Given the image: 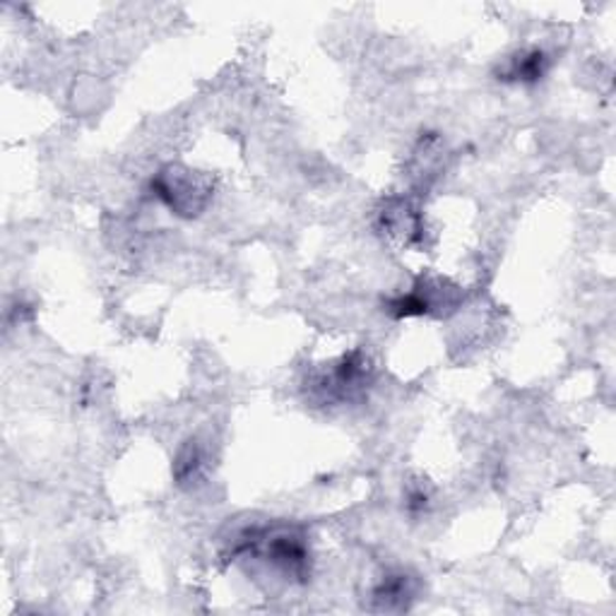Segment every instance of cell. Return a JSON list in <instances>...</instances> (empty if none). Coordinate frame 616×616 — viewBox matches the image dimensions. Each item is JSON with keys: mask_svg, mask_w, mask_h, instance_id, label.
<instances>
[{"mask_svg": "<svg viewBox=\"0 0 616 616\" xmlns=\"http://www.w3.org/2000/svg\"><path fill=\"white\" fill-rule=\"evenodd\" d=\"M234 554H251L261 558L272 570L282 573V576L304 580L309 576V544L301 537L296 529L290 527H265V529H249L241 537Z\"/></svg>", "mask_w": 616, "mask_h": 616, "instance_id": "obj_1", "label": "cell"}, {"mask_svg": "<svg viewBox=\"0 0 616 616\" xmlns=\"http://www.w3.org/2000/svg\"><path fill=\"white\" fill-rule=\"evenodd\" d=\"M154 193L160 195L164 203L179 212V214H198L205 208L210 191L198 179H193L191 171H185L181 166H169L160 171V176L154 179Z\"/></svg>", "mask_w": 616, "mask_h": 616, "instance_id": "obj_2", "label": "cell"}, {"mask_svg": "<svg viewBox=\"0 0 616 616\" xmlns=\"http://www.w3.org/2000/svg\"><path fill=\"white\" fill-rule=\"evenodd\" d=\"M412 599H414V585H412V578L405 576V573L385 576L374 590L376 609L381 612H403L410 607Z\"/></svg>", "mask_w": 616, "mask_h": 616, "instance_id": "obj_3", "label": "cell"}, {"mask_svg": "<svg viewBox=\"0 0 616 616\" xmlns=\"http://www.w3.org/2000/svg\"><path fill=\"white\" fill-rule=\"evenodd\" d=\"M549 61H547V53L539 51V49H529V51H521L518 55H513V59L504 65L501 70V78L511 80V82H537L547 73Z\"/></svg>", "mask_w": 616, "mask_h": 616, "instance_id": "obj_4", "label": "cell"}]
</instances>
